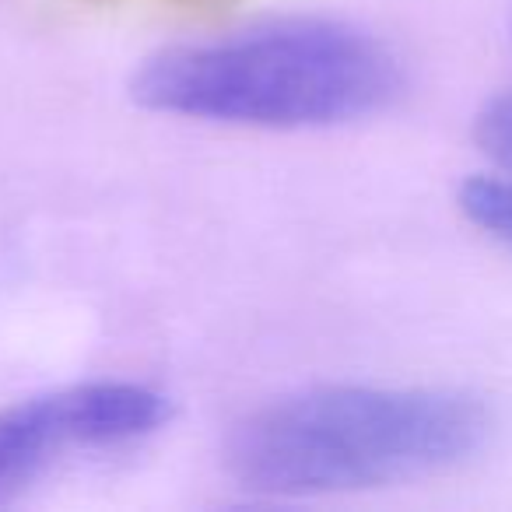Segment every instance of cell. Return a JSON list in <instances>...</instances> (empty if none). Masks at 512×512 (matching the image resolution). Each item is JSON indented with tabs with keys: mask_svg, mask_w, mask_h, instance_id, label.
Here are the masks:
<instances>
[{
	"mask_svg": "<svg viewBox=\"0 0 512 512\" xmlns=\"http://www.w3.org/2000/svg\"><path fill=\"white\" fill-rule=\"evenodd\" d=\"M491 435L481 397L446 386H316L246 414L225 463L271 498L414 481L470 460Z\"/></svg>",
	"mask_w": 512,
	"mask_h": 512,
	"instance_id": "cell-1",
	"label": "cell"
},
{
	"mask_svg": "<svg viewBox=\"0 0 512 512\" xmlns=\"http://www.w3.org/2000/svg\"><path fill=\"white\" fill-rule=\"evenodd\" d=\"M404 88L393 50L337 18H281L155 53L130 81L137 106L228 127L313 130L365 120Z\"/></svg>",
	"mask_w": 512,
	"mask_h": 512,
	"instance_id": "cell-2",
	"label": "cell"
},
{
	"mask_svg": "<svg viewBox=\"0 0 512 512\" xmlns=\"http://www.w3.org/2000/svg\"><path fill=\"white\" fill-rule=\"evenodd\" d=\"M169 421V400L141 383H81L0 411V502L29 488L71 449L148 439Z\"/></svg>",
	"mask_w": 512,
	"mask_h": 512,
	"instance_id": "cell-3",
	"label": "cell"
},
{
	"mask_svg": "<svg viewBox=\"0 0 512 512\" xmlns=\"http://www.w3.org/2000/svg\"><path fill=\"white\" fill-rule=\"evenodd\" d=\"M460 211L470 225H477L484 235L512 249V176L505 172H481L460 186Z\"/></svg>",
	"mask_w": 512,
	"mask_h": 512,
	"instance_id": "cell-4",
	"label": "cell"
},
{
	"mask_svg": "<svg viewBox=\"0 0 512 512\" xmlns=\"http://www.w3.org/2000/svg\"><path fill=\"white\" fill-rule=\"evenodd\" d=\"M474 141L495 165V172L512 176V92L484 102L474 120Z\"/></svg>",
	"mask_w": 512,
	"mask_h": 512,
	"instance_id": "cell-5",
	"label": "cell"
},
{
	"mask_svg": "<svg viewBox=\"0 0 512 512\" xmlns=\"http://www.w3.org/2000/svg\"><path fill=\"white\" fill-rule=\"evenodd\" d=\"M85 4H109V0H85Z\"/></svg>",
	"mask_w": 512,
	"mask_h": 512,
	"instance_id": "cell-6",
	"label": "cell"
}]
</instances>
